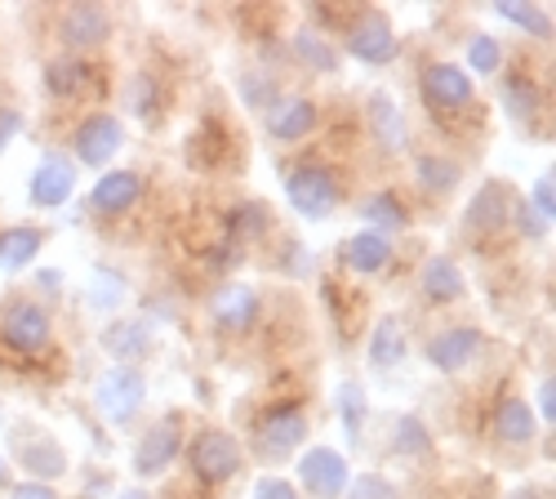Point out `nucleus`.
<instances>
[{"instance_id":"f257e3e1","label":"nucleus","mask_w":556,"mask_h":499,"mask_svg":"<svg viewBox=\"0 0 556 499\" xmlns=\"http://www.w3.org/2000/svg\"><path fill=\"white\" fill-rule=\"evenodd\" d=\"M286 197L303 219H326L339 205V178L326 165H299L286 174Z\"/></svg>"},{"instance_id":"f03ea898","label":"nucleus","mask_w":556,"mask_h":499,"mask_svg":"<svg viewBox=\"0 0 556 499\" xmlns=\"http://www.w3.org/2000/svg\"><path fill=\"white\" fill-rule=\"evenodd\" d=\"M343 40H348V54L361 59V63H375L379 67V63H392L396 59V32H392V23L379 10L352 14Z\"/></svg>"},{"instance_id":"7ed1b4c3","label":"nucleus","mask_w":556,"mask_h":499,"mask_svg":"<svg viewBox=\"0 0 556 499\" xmlns=\"http://www.w3.org/2000/svg\"><path fill=\"white\" fill-rule=\"evenodd\" d=\"M188 460H192V473L205 486H218V482H227L231 473L241 469V446H237V437H231V433L205 428V433H197Z\"/></svg>"},{"instance_id":"20e7f679","label":"nucleus","mask_w":556,"mask_h":499,"mask_svg":"<svg viewBox=\"0 0 556 499\" xmlns=\"http://www.w3.org/2000/svg\"><path fill=\"white\" fill-rule=\"evenodd\" d=\"M99 411L112 420V424H129L138 411H143V397H148V384L134 366H112L103 379H99Z\"/></svg>"},{"instance_id":"39448f33","label":"nucleus","mask_w":556,"mask_h":499,"mask_svg":"<svg viewBox=\"0 0 556 499\" xmlns=\"http://www.w3.org/2000/svg\"><path fill=\"white\" fill-rule=\"evenodd\" d=\"M0 339H5L14 352L31 357V352H40L45 344H50V316H45V308H36L27 299H14L5 308V316H0Z\"/></svg>"},{"instance_id":"423d86ee","label":"nucleus","mask_w":556,"mask_h":499,"mask_svg":"<svg viewBox=\"0 0 556 499\" xmlns=\"http://www.w3.org/2000/svg\"><path fill=\"white\" fill-rule=\"evenodd\" d=\"M299 477L316 499H339L348 490V460L330 446H312L299 460Z\"/></svg>"},{"instance_id":"0eeeda50","label":"nucleus","mask_w":556,"mask_h":499,"mask_svg":"<svg viewBox=\"0 0 556 499\" xmlns=\"http://www.w3.org/2000/svg\"><path fill=\"white\" fill-rule=\"evenodd\" d=\"M121 144H125V129H121V121L112 112H94L89 121H80L76 139H72V148H76V157L85 165H108L121 152Z\"/></svg>"},{"instance_id":"6e6552de","label":"nucleus","mask_w":556,"mask_h":499,"mask_svg":"<svg viewBox=\"0 0 556 499\" xmlns=\"http://www.w3.org/2000/svg\"><path fill=\"white\" fill-rule=\"evenodd\" d=\"M424 99L437 112H463L472 103V76L458 63H432L424 72Z\"/></svg>"},{"instance_id":"1a4fd4ad","label":"nucleus","mask_w":556,"mask_h":499,"mask_svg":"<svg viewBox=\"0 0 556 499\" xmlns=\"http://www.w3.org/2000/svg\"><path fill=\"white\" fill-rule=\"evenodd\" d=\"M178 446H182L178 420H161V424H152L143 437H138V446H134V473H138V477H161V473L174 464Z\"/></svg>"},{"instance_id":"9d476101","label":"nucleus","mask_w":556,"mask_h":499,"mask_svg":"<svg viewBox=\"0 0 556 499\" xmlns=\"http://www.w3.org/2000/svg\"><path fill=\"white\" fill-rule=\"evenodd\" d=\"M72 192H76V165H72V161H63V157H45V161L31 170V184H27L31 205L54 210V205H63Z\"/></svg>"},{"instance_id":"9b49d317","label":"nucleus","mask_w":556,"mask_h":499,"mask_svg":"<svg viewBox=\"0 0 556 499\" xmlns=\"http://www.w3.org/2000/svg\"><path fill=\"white\" fill-rule=\"evenodd\" d=\"M481 348H485V335H481V330H472V326H450V330L432 335L428 361H432L437 371H463V366H472Z\"/></svg>"},{"instance_id":"f8f14e48","label":"nucleus","mask_w":556,"mask_h":499,"mask_svg":"<svg viewBox=\"0 0 556 499\" xmlns=\"http://www.w3.org/2000/svg\"><path fill=\"white\" fill-rule=\"evenodd\" d=\"M303 433H307V420H303L299 406H276V411H267L258 424V446H263V456L281 460L286 450H294L303 441Z\"/></svg>"},{"instance_id":"ddd939ff","label":"nucleus","mask_w":556,"mask_h":499,"mask_svg":"<svg viewBox=\"0 0 556 499\" xmlns=\"http://www.w3.org/2000/svg\"><path fill=\"white\" fill-rule=\"evenodd\" d=\"M108 27H112L108 10H99V5H72L63 14V23H59V36H63V45H72V50H89V45L108 40Z\"/></svg>"},{"instance_id":"4468645a","label":"nucleus","mask_w":556,"mask_h":499,"mask_svg":"<svg viewBox=\"0 0 556 499\" xmlns=\"http://www.w3.org/2000/svg\"><path fill=\"white\" fill-rule=\"evenodd\" d=\"M513 192H507L498 178H490V184L468 201V228H477V233H498L507 219H513Z\"/></svg>"},{"instance_id":"2eb2a0df","label":"nucleus","mask_w":556,"mask_h":499,"mask_svg":"<svg viewBox=\"0 0 556 499\" xmlns=\"http://www.w3.org/2000/svg\"><path fill=\"white\" fill-rule=\"evenodd\" d=\"M210 312L223 330H245L254 326L258 316V290L254 286H223L214 299H210Z\"/></svg>"},{"instance_id":"dca6fc26","label":"nucleus","mask_w":556,"mask_h":499,"mask_svg":"<svg viewBox=\"0 0 556 499\" xmlns=\"http://www.w3.org/2000/svg\"><path fill=\"white\" fill-rule=\"evenodd\" d=\"M312 125H316L312 99H276L267 108V129H271V139H281V144L303 139V134H312Z\"/></svg>"},{"instance_id":"f3484780","label":"nucleus","mask_w":556,"mask_h":499,"mask_svg":"<svg viewBox=\"0 0 556 499\" xmlns=\"http://www.w3.org/2000/svg\"><path fill=\"white\" fill-rule=\"evenodd\" d=\"M138 192H143V178H138L134 170H112V174H103L94 184L89 201H94L99 214H125L138 201Z\"/></svg>"},{"instance_id":"a211bd4d","label":"nucleus","mask_w":556,"mask_h":499,"mask_svg":"<svg viewBox=\"0 0 556 499\" xmlns=\"http://www.w3.org/2000/svg\"><path fill=\"white\" fill-rule=\"evenodd\" d=\"M494 437L507 446H526L534 437V411L526 406V397H503L494 411Z\"/></svg>"},{"instance_id":"6ab92c4d","label":"nucleus","mask_w":556,"mask_h":499,"mask_svg":"<svg viewBox=\"0 0 556 499\" xmlns=\"http://www.w3.org/2000/svg\"><path fill=\"white\" fill-rule=\"evenodd\" d=\"M392 259V241L383 233H356L343 241V263L352 272H383Z\"/></svg>"},{"instance_id":"aec40b11","label":"nucleus","mask_w":556,"mask_h":499,"mask_svg":"<svg viewBox=\"0 0 556 499\" xmlns=\"http://www.w3.org/2000/svg\"><path fill=\"white\" fill-rule=\"evenodd\" d=\"M405 361V326L396 316H383L375 326V339H369V366L375 371H392Z\"/></svg>"},{"instance_id":"412c9836","label":"nucleus","mask_w":556,"mask_h":499,"mask_svg":"<svg viewBox=\"0 0 556 499\" xmlns=\"http://www.w3.org/2000/svg\"><path fill=\"white\" fill-rule=\"evenodd\" d=\"M424 295H428L432 303H450V299L463 295V272L454 267V259L432 254V259L424 263Z\"/></svg>"},{"instance_id":"4be33fe9","label":"nucleus","mask_w":556,"mask_h":499,"mask_svg":"<svg viewBox=\"0 0 556 499\" xmlns=\"http://www.w3.org/2000/svg\"><path fill=\"white\" fill-rule=\"evenodd\" d=\"M89 80H94V67L80 59H54L45 67V85H50V95H59V99H76L80 89H89Z\"/></svg>"},{"instance_id":"5701e85b","label":"nucleus","mask_w":556,"mask_h":499,"mask_svg":"<svg viewBox=\"0 0 556 499\" xmlns=\"http://www.w3.org/2000/svg\"><path fill=\"white\" fill-rule=\"evenodd\" d=\"M369 125H375L379 144H383L388 152H401V148H405V121H401V112H396V103H392L388 95L369 99Z\"/></svg>"},{"instance_id":"b1692460","label":"nucleus","mask_w":556,"mask_h":499,"mask_svg":"<svg viewBox=\"0 0 556 499\" xmlns=\"http://www.w3.org/2000/svg\"><path fill=\"white\" fill-rule=\"evenodd\" d=\"M23 469L31 477H63L67 456H63V450L50 437H31V441H23Z\"/></svg>"},{"instance_id":"393cba45","label":"nucleus","mask_w":556,"mask_h":499,"mask_svg":"<svg viewBox=\"0 0 556 499\" xmlns=\"http://www.w3.org/2000/svg\"><path fill=\"white\" fill-rule=\"evenodd\" d=\"M36 254H40V233L36 228H5L0 233V267L5 272L27 267Z\"/></svg>"},{"instance_id":"a878e982","label":"nucleus","mask_w":556,"mask_h":499,"mask_svg":"<svg viewBox=\"0 0 556 499\" xmlns=\"http://www.w3.org/2000/svg\"><path fill=\"white\" fill-rule=\"evenodd\" d=\"M503 103H507V112L513 116H534L539 112V85H534V76H526V72H513L503 80Z\"/></svg>"},{"instance_id":"bb28decb","label":"nucleus","mask_w":556,"mask_h":499,"mask_svg":"<svg viewBox=\"0 0 556 499\" xmlns=\"http://www.w3.org/2000/svg\"><path fill=\"white\" fill-rule=\"evenodd\" d=\"M414 174H419V184H424L428 192H450V188H458V165L445 161V157H437V152H424L419 161H414Z\"/></svg>"},{"instance_id":"cd10ccee","label":"nucleus","mask_w":556,"mask_h":499,"mask_svg":"<svg viewBox=\"0 0 556 499\" xmlns=\"http://www.w3.org/2000/svg\"><path fill=\"white\" fill-rule=\"evenodd\" d=\"M148 344H152V326L148 322H121V326L108 330V348L121 361H134L138 352H148Z\"/></svg>"},{"instance_id":"c85d7f7f","label":"nucleus","mask_w":556,"mask_h":499,"mask_svg":"<svg viewBox=\"0 0 556 499\" xmlns=\"http://www.w3.org/2000/svg\"><path fill=\"white\" fill-rule=\"evenodd\" d=\"M361 219L379 223V228H388V233H396V228H405V223H409L405 205H401L392 192H375V197H365V201H361Z\"/></svg>"},{"instance_id":"c756f323","label":"nucleus","mask_w":556,"mask_h":499,"mask_svg":"<svg viewBox=\"0 0 556 499\" xmlns=\"http://www.w3.org/2000/svg\"><path fill=\"white\" fill-rule=\"evenodd\" d=\"M129 108L138 121H156L161 116V80L152 72H138L129 85Z\"/></svg>"},{"instance_id":"7c9ffc66","label":"nucleus","mask_w":556,"mask_h":499,"mask_svg":"<svg viewBox=\"0 0 556 499\" xmlns=\"http://www.w3.org/2000/svg\"><path fill=\"white\" fill-rule=\"evenodd\" d=\"M494 10H498V18L526 27V32H530V36H539V40H547V36H552V18H547L539 5H521V0H498Z\"/></svg>"},{"instance_id":"2f4dec72","label":"nucleus","mask_w":556,"mask_h":499,"mask_svg":"<svg viewBox=\"0 0 556 499\" xmlns=\"http://www.w3.org/2000/svg\"><path fill=\"white\" fill-rule=\"evenodd\" d=\"M294 50H299V59L312 63L316 72H334V67H339V54H334L316 32H299V36H294Z\"/></svg>"},{"instance_id":"473e14b6","label":"nucleus","mask_w":556,"mask_h":499,"mask_svg":"<svg viewBox=\"0 0 556 499\" xmlns=\"http://www.w3.org/2000/svg\"><path fill=\"white\" fill-rule=\"evenodd\" d=\"M392 446L401 450V456H424V450L432 446V437H428V428H424L419 415H401V420H396V437H392Z\"/></svg>"},{"instance_id":"72a5a7b5","label":"nucleus","mask_w":556,"mask_h":499,"mask_svg":"<svg viewBox=\"0 0 556 499\" xmlns=\"http://www.w3.org/2000/svg\"><path fill=\"white\" fill-rule=\"evenodd\" d=\"M267 233V210L258 201H245L231 210V237H241V241H254Z\"/></svg>"},{"instance_id":"f704fd0d","label":"nucleus","mask_w":556,"mask_h":499,"mask_svg":"<svg viewBox=\"0 0 556 499\" xmlns=\"http://www.w3.org/2000/svg\"><path fill=\"white\" fill-rule=\"evenodd\" d=\"M468 63H472V72L494 76V72H498V63H503L498 40H494V36H472V45H468Z\"/></svg>"},{"instance_id":"c9c22d12","label":"nucleus","mask_w":556,"mask_h":499,"mask_svg":"<svg viewBox=\"0 0 556 499\" xmlns=\"http://www.w3.org/2000/svg\"><path fill=\"white\" fill-rule=\"evenodd\" d=\"M339 411H343V424H348V433H352V441H356V437H361V424H365V392H361V384H343Z\"/></svg>"},{"instance_id":"e433bc0d","label":"nucleus","mask_w":556,"mask_h":499,"mask_svg":"<svg viewBox=\"0 0 556 499\" xmlns=\"http://www.w3.org/2000/svg\"><path fill=\"white\" fill-rule=\"evenodd\" d=\"M348 499H401V490H396L383 473H361V477L348 486Z\"/></svg>"},{"instance_id":"4c0bfd02","label":"nucleus","mask_w":556,"mask_h":499,"mask_svg":"<svg viewBox=\"0 0 556 499\" xmlns=\"http://www.w3.org/2000/svg\"><path fill=\"white\" fill-rule=\"evenodd\" d=\"M125 299V277H121V272H99V277H94V290H89V303H94V308H116Z\"/></svg>"},{"instance_id":"58836bf2","label":"nucleus","mask_w":556,"mask_h":499,"mask_svg":"<svg viewBox=\"0 0 556 499\" xmlns=\"http://www.w3.org/2000/svg\"><path fill=\"white\" fill-rule=\"evenodd\" d=\"M254 499H299V490L286 482V477H263L254 486Z\"/></svg>"},{"instance_id":"ea45409f","label":"nucleus","mask_w":556,"mask_h":499,"mask_svg":"<svg viewBox=\"0 0 556 499\" xmlns=\"http://www.w3.org/2000/svg\"><path fill=\"white\" fill-rule=\"evenodd\" d=\"M513 214H517V228H521L526 237H543V233H547V223H543L526 201H517V205H513Z\"/></svg>"},{"instance_id":"a19ab883","label":"nucleus","mask_w":556,"mask_h":499,"mask_svg":"<svg viewBox=\"0 0 556 499\" xmlns=\"http://www.w3.org/2000/svg\"><path fill=\"white\" fill-rule=\"evenodd\" d=\"M543 223H552V174H539V184H534V205H530Z\"/></svg>"},{"instance_id":"79ce46f5","label":"nucleus","mask_w":556,"mask_h":499,"mask_svg":"<svg viewBox=\"0 0 556 499\" xmlns=\"http://www.w3.org/2000/svg\"><path fill=\"white\" fill-rule=\"evenodd\" d=\"M18 129H23V112L0 108V152H5V148L18 139Z\"/></svg>"},{"instance_id":"37998d69","label":"nucleus","mask_w":556,"mask_h":499,"mask_svg":"<svg viewBox=\"0 0 556 499\" xmlns=\"http://www.w3.org/2000/svg\"><path fill=\"white\" fill-rule=\"evenodd\" d=\"M245 99H250L254 108H271V103H267V80H263V76H250V80H245Z\"/></svg>"},{"instance_id":"c03bdc74","label":"nucleus","mask_w":556,"mask_h":499,"mask_svg":"<svg viewBox=\"0 0 556 499\" xmlns=\"http://www.w3.org/2000/svg\"><path fill=\"white\" fill-rule=\"evenodd\" d=\"M18 499H59L50 486H45V482H27L23 490H18Z\"/></svg>"},{"instance_id":"a18cd8bd","label":"nucleus","mask_w":556,"mask_h":499,"mask_svg":"<svg viewBox=\"0 0 556 499\" xmlns=\"http://www.w3.org/2000/svg\"><path fill=\"white\" fill-rule=\"evenodd\" d=\"M539 411L552 420V379H543V388H539Z\"/></svg>"},{"instance_id":"49530a36","label":"nucleus","mask_w":556,"mask_h":499,"mask_svg":"<svg viewBox=\"0 0 556 499\" xmlns=\"http://www.w3.org/2000/svg\"><path fill=\"white\" fill-rule=\"evenodd\" d=\"M513 499H543V490H534V486H526V490H517Z\"/></svg>"},{"instance_id":"de8ad7c7","label":"nucleus","mask_w":556,"mask_h":499,"mask_svg":"<svg viewBox=\"0 0 556 499\" xmlns=\"http://www.w3.org/2000/svg\"><path fill=\"white\" fill-rule=\"evenodd\" d=\"M116 499H152V495H143V490H121Z\"/></svg>"},{"instance_id":"09e8293b","label":"nucleus","mask_w":556,"mask_h":499,"mask_svg":"<svg viewBox=\"0 0 556 499\" xmlns=\"http://www.w3.org/2000/svg\"><path fill=\"white\" fill-rule=\"evenodd\" d=\"M10 482V473H5V460H0V486H5Z\"/></svg>"}]
</instances>
